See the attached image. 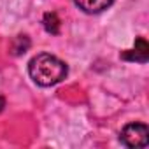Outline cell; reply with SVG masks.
I'll use <instances>...</instances> for the list:
<instances>
[{"mask_svg": "<svg viewBox=\"0 0 149 149\" xmlns=\"http://www.w3.org/2000/svg\"><path fill=\"white\" fill-rule=\"evenodd\" d=\"M4 107H6V100H4V97H0V112L4 111Z\"/></svg>", "mask_w": 149, "mask_h": 149, "instance_id": "52a82bcc", "label": "cell"}, {"mask_svg": "<svg viewBox=\"0 0 149 149\" xmlns=\"http://www.w3.org/2000/svg\"><path fill=\"white\" fill-rule=\"evenodd\" d=\"M121 56H123L125 60H130V61L146 63L147 58H149V46H147L146 39H144V37H139V39L135 40V47L130 49V51H126V53H123Z\"/></svg>", "mask_w": 149, "mask_h": 149, "instance_id": "3957f363", "label": "cell"}, {"mask_svg": "<svg viewBox=\"0 0 149 149\" xmlns=\"http://www.w3.org/2000/svg\"><path fill=\"white\" fill-rule=\"evenodd\" d=\"M28 74L35 84H39L42 88H49L65 79L67 65L60 58H56L49 53H40L30 60Z\"/></svg>", "mask_w": 149, "mask_h": 149, "instance_id": "6da1fadb", "label": "cell"}, {"mask_svg": "<svg viewBox=\"0 0 149 149\" xmlns=\"http://www.w3.org/2000/svg\"><path fill=\"white\" fill-rule=\"evenodd\" d=\"M28 47H30V39H28L26 35H18V37L13 40V44H11V51H13V54H16V56L25 54V53L28 51Z\"/></svg>", "mask_w": 149, "mask_h": 149, "instance_id": "5b68a950", "label": "cell"}, {"mask_svg": "<svg viewBox=\"0 0 149 149\" xmlns=\"http://www.w3.org/2000/svg\"><path fill=\"white\" fill-rule=\"evenodd\" d=\"M76 2V6L88 13V14H98L102 11H105L107 7H111L114 4V0H74Z\"/></svg>", "mask_w": 149, "mask_h": 149, "instance_id": "277c9868", "label": "cell"}, {"mask_svg": "<svg viewBox=\"0 0 149 149\" xmlns=\"http://www.w3.org/2000/svg\"><path fill=\"white\" fill-rule=\"evenodd\" d=\"M119 140L126 147H146L149 144V128L144 123H130L121 130Z\"/></svg>", "mask_w": 149, "mask_h": 149, "instance_id": "7a4b0ae2", "label": "cell"}, {"mask_svg": "<svg viewBox=\"0 0 149 149\" xmlns=\"http://www.w3.org/2000/svg\"><path fill=\"white\" fill-rule=\"evenodd\" d=\"M44 28H46L49 33H53V35H56V33L60 32V19H58V16H56L54 13L44 14Z\"/></svg>", "mask_w": 149, "mask_h": 149, "instance_id": "8992f818", "label": "cell"}]
</instances>
